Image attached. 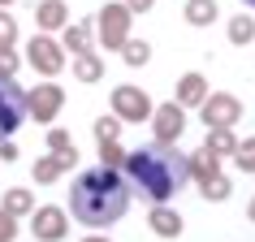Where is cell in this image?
<instances>
[{"label": "cell", "instance_id": "1", "mask_svg": "<svg viewBox=\"0 0 255 242\" xmlns=\"http://www.w3.org/2000/svg\"><path fill=\"white\" fill-rule=\"evenodd\" d=\"M121 169H126L121 173L126 186L134 195H143V199H151V203H169L190 182V164L173 143H147L138 151H126Z\"/></svg>", "mask_w": 255, "mask_h": 242}, {"label": "cell", "instance_id": "2", "mask_svg": "<svg viewBox=\"0 0 255 242\" xmlns=\"http://www.w3.org/2000/svg\"><path fill=\"white\" fill-rule=\"evenodd\" d=\"M130 208V186H126V177L117 169H108V164H95L87 173L74 177V186H69V212L74 221L87 229H108L117 225L121 216Z\"/></svg>", "mask_w": 255, "mask_h": 242}, {"label": "cell", "instance_id": "3", "mask_svg": "<svg viewBox=\"0 0 255 242\" xmlns=\"http://www.w3.org/2000/svg\"><path fill=\"white\" fill-rule=\"evenodd\" d=\"M22 121H26V91L0 74V138H9Z\"/></svg>", "mask_w": 255, "mask_h": 242}, {"label": "cell", "instance_id": "4", "mask_svg": "<svg viewBox=\"0 0 255 242\" xmlns=\"http://www.w3.org/2000/svg\"><path fill=\"white\" fill-rule=\"evenodd\" d=\"M95 26H100V43L104 48H121L130 39V9L126 4H104L100 17H95Z\"/></svg>", "mask_w": 255, "mask_h": 242}, {"label": "cell", "instance_id": "5", "mask_svg": "<svg viewBox=\"0 0 255 242\" xmlns=\"http://www.w3.org/2000/svg\"><path fill=\"white\" fill-rule=\"evenodd\" d=\"M26 61L39 69V74L52 78V74H61V65H65V48H61L56 39H48V30H39V35L26 43Z\"/></svg>", "mask_w": 255, "mask_h": 242}, {"label": "cell", "instance_id": "6", "mask_svg": "<svg viewBox=\"0 0 255 242\" xmlns=\"http://www.w3.org/2000/svg\"><path fill=\"white\" fill-rule=\"evenodd\" d=\"M61 104H65V91L56 87V82H43V87H35V91H26V117L35 121H56V113H61Z\"/></svg>", "mask_w": 255, "mask_h": 242}, {"label": "cell", "instance_id": "7", "mask_svg": "<svg viewBox=\"0 0 255 242\" xmlns=\"http://www.w3.org/2000/svg\"><path fill=\"white\" fill-rule=\"evenodd\" d=\"M113 108H117L121 121H147L156 104H151V95L143 87H117L113 91Z\"/></svg>", "mask_w": 255, "mask_h": 242}, {"label": "cell", "instance_id": "8", "mask_svg": "<svg viewBox=\"0 0 255 242\" xmlns=\"http://www.w3.org/2000/svg\"><path fill=\"white\" fill-rule=\"evenodd\" d=\"M238 100H234V95L229 91H216V95H203V125H208V130H212V125H234V121H238Z\"/></svg>", "mask_w": 255, "mask_h": 242}, {"label": "cell", "instance_id": "9", "mask_svg": "<svg viewBox=\"0 0 255 242\" xmlns=\"http://www.w3.org/2000/svg\"><path fill=\"white\" fill-rule=\"evenodd\" d=\"M151 125H156V143H173L182 130H186V113H182V104H160L151 108Z\"/></svg>", "mask_w": 255, "mask_h": 242}, {"label": "cell", "instance_id": "10", "mask_svg": "<svg viewBox=\"0 0 255 242\" xmlns=\"http://www.w3.org/2000/svg\"><path fill=\"white\" fill-rule=\"evenodd\" d=\"M30 229H35V238H43V242H61L65 229H69V212H61V208H39L35 221H30Z\"/></svg>", "mask_w": 255, "mask_h": 242}, {"label": "cell", "instance_id": "11", "mask_svg": "<svg viewBox=\"0 0 255 242\" xmlns=\"http://www.w3.org/2000/svg\"><path fill=\"white\" fill-rule=\"evenodd\" d=\"M65 22H69L65 0H39V4H35V26L39 30H61Z\"/></svg>", "mask_w": 255, "mask_h": 242}, {"label": "cell", "instance_id": "12", "mask_svg": "<svg viewBox=\"0 0 255 242\" xmlns=\"http://www.w3.org/2000/svg\"><path fill=\"white\" fill-rule=\"evenodd\" d=\"M203 95H208V82H203V74H186V78L177 82V104L182 108H195V104H203Z\"/></svg>", "mask_w": 255, "mask_h": 242}, {"label": "cell", "instance_id": "13", "mask_svg": "<svg viewBox=\"0 0 255 242\" xmlns=\"http://www.w3.org/2000/svg\"><path fill=\"white\" fill-rule=\"evenodd\" d=\"M186 164H190V177L195 182H203V177H212V173H221V156H216L208 143H203L195 156H186Z\"/></svg>", "mask_w": 255, "mask_h": 242}, {"label": "cell", "instance_id": "14", "mask_svg": "<svg viewBox=\"0 0 255 242\" xmlns=\"http://www.w3.org/2000/svg\"><path fill=\"white\" fill-rule=\"evenodd\" d=\"M61 39H65V52H87V43H91V22H74V26H61Z\"/></svg>", "mask_w": 255, "mask_h": 242}, {"label": "cell", "instance_id": "15", "mask_svg": "<svg viewBox=\"0 0 255 242\" xmlns=\"http://www.w3.org/2000/svg\"><path fill=\"white\" fill-rule=\"evenodd\" d=\"M147 221H151V229H156L160 238H177V234H182V216H177V212H169L164 203H156V212H151Z\"/></svg>", "mask_w": 255, "mask_h": 242}, {"label": "cell", "instance_id": "16", "mask_svg": "<svg viewBox=\"0 0 255 242\" xmlns=\"http://www.w3.org/2000/svg\"><path fill=\"white\" fill-rule=\"evenodd\" d=\"M74 74H78V82H100V74H104V61L87 48V52L74 56Z\"/></svg>", "mask_w": 255, "mask_h": 242}, {"label": "cell", "instance_id": "17", "mask_svg": "<svg viewBox=\"0 0 255 242\" xmlns=\"http://www.w3.org/2000/svg\"><path fill=\"white\" fill-rule=\"evenodd\" d=\"M117 52H121V61H126L130 69H138V65H147V61H151V43L147 39H126Z\"/></svg>", "mask_w": 255, "mask_h": 242}, {"label": "cell", "instance_id": "18", "mask_svg": "<svg viewBox=\"0 0 255 242\" xmlns=\"http://www.w3.org/2000/svg\"><path fill=\"white\" fill-rule=\"evenodd\" d=\"M186 22H190V26H208V22H216V0H186Z\"/></svg>", "mask_w": 255, "mask_h": 242}, {"label": "cell", "instance_id": "19", "mask_svg": "<svg viewBox=\"0 0 255 242\" xmlns=\"http://www.w3.org/2000/svg\"><path fill=\"white\" fill-rule=\"evenodd\" d=\"M251 39H255V17H247V13L229 17V43H238V48H247Z\"/></svg>", "mask_w": 255, "mask_h": 242}, {"label": "cell", "instance_id": "20", "mask_svg": "<svg viewBox=\"0 0 255 242\" xmlns=\"http://www.w3.org/2000/svg\"><path fill=\"white\" fill-rule=\"evenodd\" d=\"M208 147H212L216 156H234V147H238V138L229 134V125H212V130H208Z\"/></svg>", "mask_w": 255, "mask_h": 242}, {"label": "cell", "instance_id": "21", "mask_svg": "<svg viewBox=\"0 0 255 242\" xmlns=\"http://www.w3.org/2000/svg\"><path fill=\"white\" fill-rule=\"evenodd\" d=\"M4 212L9 216H22V212H35V199H30V190H9V195H4Z\"/></svg>", "mask_w": 255, "mask_h": 242}, {"label": "cell", "instance_id": "22", "mask_svg": "<svg viewBox=\"0 0 255 242\" xmlns=\"http://www.w3.org/2000/svg\"><path fill=\"white\" fill-rule=\"evenodd\" d=\"M229 190H234V186H229V177H221V173H212V177H203V182H199L203 199H229Z\"/></svg>", "mask_w": 255, "mask_h": 242}, {"label": "cell", "instance_id": "23", "mask_svg": "<svg viewBox=\"0 0 255 242\" xmlns=\"http://www.w3.org/2000/svg\"><path fill=\"white\" fill-rule=\"evenodd\" d=\"M48 143H52V151H56V160H61V164H74V160H78V151H74V143H69L65 130H52Z\"/></svg>", "mask_w": 255, "mask_h": 242}, {"label": "cell", "instance_id": "24", "mask_svg": "<svg viewBox=\"0 0 255 242\" xmlns=\"http://www.w3.org/2000/svg\"><path fill=\"white\" fill-rule=\"evenodd\" d=\"M234 164H238L242 173H255V138H247V143L234 147Z\"/></svg>", "mask_w": 255, "mask_h": 242}, {"label": "cell", "instance_id": "25", "mask_svg": "<svg viewBox=\"0 0 255 242\" xmlns=\"http://www.w3.org/2000/svg\"><path fill=\"white\" fill-rule=\"evenodd\" d=\"M121 160H126V151L117 147V138H104V143H100V164H108V169H121Z\"/></svg>", "mask_w": 255, "mask_h": 242}, {"label": "cell", "instance_id": "26", "mask_svg": "<svg viewBox=\"0 0 255 242\" xmlns=\"http://www.w3.org/2000/svg\"><path fill=\"white\" fill-rule=\"evenodd\" d=\"M61 169H65V164L56 160H35V177H39V182H56V173H61Z\"/></svg>", "mask_w": 255, "mask_h": 242}, {"label": "cell", "instance_id": "27", "mask_svg": "<svg viewBox=\"0 0 255 242\" xmlns=\"http://www.w3.org/2000/svg\"><path fill=\"white\" fill-rule=\"evenodd\" d=\"M0 74H4V78H13V74H17V52H13V43H0Z\"/></svg>", "mask_w": 255, "mask_h": 242}, {"label": "cell", "instance_id": "28", "mask_svg": "<svg viewBox=\"0 0 255 242\" xmlns=\"http://www.w3.org/2000/svg\"><path fill=\"white\" fill-rule=\"evenodd\" d=\"M17 39V17L9 9H0V43H13Z\"/></svg>", "mask_w": 255, "mask_h": 242}, {"label": "cell", "instance_id": "29", "mask_svg": "<svg viewBox=\"0 0 255 242\" xmlns=\"http://www.w3.org/2000/svg\"><path fill=\"white\" fill-rule=\"evenodd\" d=\"M17 238V216H9L0 208V242H13Z\"/></svg>", "mask_w": 255, "mask_h": 242}, {"label": "cell", "instance_id": "30", "mask_svg": "<svg viewBox=\"0 0 255 242\" xmlns=\"http://www.w3.org/2000/svg\"><path fill=\"white\" fill-rule=\"evenodd\" d=\"M95 138H100V143H104V138H117V121L100 117V121H95Z\"/></svg>", "mask_w": 255, "mask_h": 242}, {"label": "cell", "instance_id": "31", "mask_svg": "<svg viewBox=\"0 0 255 242\" xmlns=\"http://www.w3.org/2000/svg\"><path fill=\"white\" fill-rule=\"evenodd\" d=\"M0 160H4V164L17 160V147H13V143H4V138H0Z\"/></svg>", "mask_w": 255, "mask_h": 242}, {"label": "cell", "instance_id": "32", "mask_svg": "<svg viewBox=\"0 0 255 242\" xmlns=\"http://www.w3.org/2000/svg\"><path fill=\"white\" fill-rule=\"evenodd\" d=\"M247 216H251V221H255V199H251V212H247Z\"/></svg>", "mask_w": 255, "mask_h": 242}, {"label": "cell", "instance_id": "33", "mask_svg": "<svg viewBox=\"0 0 255 242\" xmlns=\"http://www.w3.org/2000/svg\"><path fill=\"white\" fill-rule=\"evenodd\" d=\"M87 242H108V238H87Z\"/></svg>", "mask_w": 255, "mask_h": 242}, {"label": "cell", "instance_id": "34", "mask_svg": "<svg viewBox=\"0 0 255 242\" xmlns=\"http://www.w3.org/2000/svg\"><path fill=\"white\" fill-rule=\"evenodd\" d=\"M242 4H251V9H255V0H242Z\"/></svg>", "mask_w": 255, "mask_h": 242}, {"label": "cell", "instance_id": "35", "mask_svg": "<svg viewBox=\"0 0 255 242\" xmlns=\"http://www.w3.org/2000/svg\"><path fill=\"white\" fill-rule=\"evenodd\" d=\"M0 4H13V0H0Z\"/></svg>", "mask_w": 255, "mask_h": 242}]
</instances>
